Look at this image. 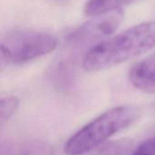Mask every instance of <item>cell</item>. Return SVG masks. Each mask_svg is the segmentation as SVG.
Instances as JSON below:
<instances>
[{
    "label": "cell",
    "mask_w": 155,
    "mask_h": 155,
    "mask_svg": "<svg viewBox=\"0 0 155 155\" xmlns=\"http://www.w3.org/2000/svg\"><path fill=\"white\" fill-rule=\"evenodd\" d=\"M155 48V20L131 26L91 48L83 57V69L96 72L138 58Z\"/></svg>",
    "instance_id": "cell-1"
},
{
    "label": "cell",
    "mask_w": 155,
    "mask_h": 155,
    "mask_svg": "<svg viewBox=\"0 0 155 155\" xmlns=\"http://www.w3.org/2000/svg\"><path fill=\"white\" fill-rule=\"evenodd\" d=\"M141 111L135 105L118 106L94 118L76 132L65 143L67 155H82L97 149L117 132L133 125Z\"/></svg>",
    "instance_id": "cell-2"
},
{
    "label": "cell",
    "mask_w": 155,
    "mask_h": 155,
    "mask_svg": "<svg viewBox=\"0 0 155 155\" xmlns=\"http://www.w3.org/2000/svg\"><path fill=\"white\" fill-rule=\"evenodd\" d=\"M57 39L49 33L35 30H12L1 37V66L23 64L54 51Z\"/></svg>",
    "instance_id": "cell-3"
},
{
    "label": "cell",
    "mask_w": 155,
    "mask_h": 155,
    "mask_svg": "<svg viewBox=\"0 0 155 155\" xmlns=\"http://www.w3.org/2000/svg\"><path fill=\"white\" fill-rule=\"evenodd\" d=\"M132 85L145 93H155V52L136 63L129 72Z\"/></svg>",
    "instance_id": "cell-4"
},
{
    "label": "cell",
    "mask_w": 155,
    "mask_h": 155,
    "mask_svg": "<svg viewBox=\"0 0 155 155\" xmlns=\"http://www.w3.org/2000/svg\"><path fill=\"white\" fill-rule=\"evenodd\" d=\"M52 146L42 141H25L2 147L1 155H53Z\"/></svg>",
    "instance_id": "cell-5"
},
{
    "label": "cell",
    "mask_w": 155,
    "mask_h": 155,
    "mask_svg": "<svg viewBox=\"0 0 155 155\" xmlns=\"http://www.w3.org/2000/svg\"><path fill=\"white\" fill-rule=\"evenodd\" d=\"M137 0H87L84 6V13L89 17L99 16L132 4Z\"/></svg>",
    "instance_id": "cell-6"
},
{
    "label": "cell",
    "mask_w": 155,
    "mask_h": 155,
    "mask_svg": "<svg viewBox=\"0 0 155 155\" xmlns=\"http://www.w3.org/2000/svg\"><path fill=\"white\" fill-rule=\"evenodd\" d=\"M134 145L130 139L110 141L99 146L93 155H124L128 153Z\"/></svg>",
    "instance_id": "cell-7"
},
{
    "label": "cell",
    "mask_w": 155,
    "mask_h": 155,
    "mask_svg": "<svg viewBox=\"0 0 155 155\" xmlns=\"http://www.w3.org/2000/svg\"><path fill=\"white\" fill-rule=\"evenodd\" d=\"M19 100L15 96L5 95L1 97L0 100V122L3 125L16 111Z\"/></svg>",
    "instance_id": "cell-8"
},
{
    "label": "cell",
    "mask_w": 155,
    "mask_h": 155,
    "mask_svg": "<svg viewBox=\"0 0 155 155\" xmlns=\"http://www.w3.org/2000/svg\"><path fill=\"white\" fill-rule=\"evenodd\" d=\"M130 155H155V137L143 142Z\"/></svg>",
    "instance_id": "cell-9"
}]
</instances>
